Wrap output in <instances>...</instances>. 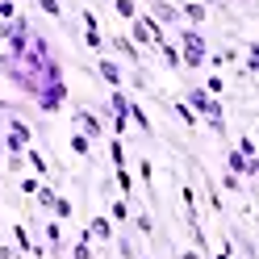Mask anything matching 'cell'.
Returning a JSON list of instances; mask_svg holds the SVG:
<instances>
[{
	"label": "cell",
	"instance_id": "1",
	"mask_svg": "<svg viewBox=\"0 0 259 259\" xmlns=\"http://www.w3.org/2000/svg\"><path fill=\"white\" fill-rule=\"evenodd\" d=\"M125 38L138 46V51H155V46H163L167 38H163V25L159 21H151L147 13H138L134 21H130V29H125Z\"/></svg>",
	"mask_w": 259,
	"mask_h": 259
},
{
	"label": "cell",
	"instance_id": "2",
	"mask_svg": "<svg viewBox=\"0 0 259 259\" xmlns=\"http://www.w3.org/2000/svg\"><path fill=\"white\" fill-rule=\"evenodd\" d=\"M180 67H205V38H201V29H180Z\"/></svg>",
	"mask_w": 259,
	"mask_h": 259
},
{
	"label": "cell",
	"instance_id": "3",
	"mask_svg": "<svg viewBox=\"0 0 259 259\" xmlns=\"http://www.w3.org/2000/svg\"><path fill=\"white\" fill-rule=\"evenodd\" d=\"M197 117H209V121H222L226 117V105L218 101V96H209L205 88H188V101H184Z\"/></svg>",
	"mask_w": 259,
	"mask_h": 259
},
{
	"label": "cell",
	"instance_id": "4",
	"mask_svg": "<svg viewBox=\"0 0 259 259\" xmlns=\"http://www.w3.org/2000/svg\"><path fill=\"white\" fill-rule=\"evenodd\" d=\"M5 147H9V155H25V147H34V125L21 121V117H9V125H5Z\"/></svg>",
	"mask_w": 259,
	"mask_h": 259
},
{
	"label": "cell",
	"instance_id": "5",
	"mask_svg": "<svg viewBox=\"0 0 259 259\" xmlns=\"http://www.w3.org/2000/svg\"><path fill=\"white\" fill-rule=\"evenodd\" d=\"M34 105H38L42 113H59L63 105H67V84H63V79H55V84H42L38 96H34Z\"/></svg>",
	"mask_w": 259,
	"mask_h": 259
},
{
	"label": "cell",
	"instance_id": "6",
	"mask_svg": "<svg viewBox=\"0 0 259 259\" xmlns=\"http://www.w3.org/2000/svg\"><path fill=\"white\" fill-rule=\"evenodd\" d=\"M96 75H101L109 88H125V67H121L117 59H109V55L96 59Z\"/></svg>",
	"mask_w": 259,
	"mask_h": 259
},
{
	"label": "cell",
	"instance_id": "7",
	"mask_svg": "<svg viewBox=\"0 0 259 259\" xmlns=\"http://www.w3.org/2000/svg\"><path fill=\"white\" fill-rule=\"evenodd\" d=\"M71 117H75V130H79V134H84L88 142H96V138L105 134V125H101V117H96L92 109H75Z\"/></svg>",
	"mask_w": 259,
	"mask_h": 259
},
{
	"label": "cell",
	"instance_id": "8",
	"mask_svg": "<svg viewBox=\"0 0 259 259\" xmlns=\"http://www.w3.org/2000/svg\"><path fill=\"white\" fill-rule=\"evenodd\" d=\"M105 46H113V51H117L121 59H125V67H142V51L134 42H130L125 34H113V38H105Z\"/></svg>",
	"mask_w": 259,
	"mask_h": 259
},
{
	"label": "cell",
	"instance_id": "9",
	"mask_svg": "<svg viewBox=\"0 0 259 259\" xmlns=\"http://www.w3.org/2000/svg\"><path fill=\"white\" fill-rule=\"evenodd\" d=\"M84 230H88V238H92V242H113L117 226H113L105 213H96V218H88V226H84Z\"/></svg>",
	"mask_w": 259,
	"mask_h": 259
},
{
	"label": "cell",
	"instance_id": "10",
	"mask_svg": "<svg viewBox=\"0 0 259 259\" xmlns=\"http://www.w3.org/2000/svg\"><path fill=\"white\" fill-rule=\"evenodd\" d=\"M151 21H159V25H180V9L171 5V0H151V13H147Z\"/></svg>",
	"mask_w": 259,
	"mask_h": 259
},
{
	"label": "cell",
	"instance_id": "11",
	"mask_svg": "<svg viewBox=\"0 0 259 259\" xmlns=\"http://www.w3.org/2000/svg\"><path fill=\"white\" fill-rule=\"evenodd\" d=\"M84 42H88V51H96V55H105V34H101V25H96V17H92V9H84Z\"/></svg>",
	"mask_w": 259,
	"mask_h": 259
},
{
	"label": "cell",
	"instance_id": "12",
	"mask_svg": "<svg viewBox=\"0 0 259 259\" xmlns=\"http://www.w3.org/2000/svg\"><path fill=\"white\" fill-rule=\"evenodd\" d=\"M42 238H46V251L51 255H63V222L59 218H51L42 226Z\"/></svg>",
	"mask_w": 259,
	"mask_h": 259
},
{
	"label": "cell",
	"instance_id": "13",
	"mask_svg": "<svg viewBox=\"0 0 259 259\" xmlns=\"http://www.w3.org/2000/svg\"><path fill=\"white\" fill-rule=\"evenodd\" d=\"M176 9H180V21H188V25H201L209 17V5H201V0H184V5H176Z\"/></svg>",
	"mask_w": 259,
	"mask_h": 259
},
{
	"label": "cell",
	"instance_id": "14",
	"mask_svg": "<svg viewBox=\"0 0 259 259\" xmlns=\"http://www.w3.org/2000/svg\"><path fill=\"white\" fill-rule=\"evenodd\" d=\"M130 125H138V130H142L147 138H155V121L147 117V113H142V105L134 101V96H130Z\"/></svg>",
	"mask_w": 259,
	"mask_h": 259
},
{
	"label": "cell",
	"instance_id": "15",
	"mask_svg": "<svg viewBox=\"0 0 259 259\" xmlns=\"http://www.w3.org/2000/svg\"><path fill=\"white\" fill-rule=\"evenodd\" d=\"M134 171H138V184L147 188V197L155 201V163H151V159H138V163H134Z\"/></svg>",
	"mask_w": 259,
	"mask_h": 259
},
{
	"label": "cell",
	"instance_id": "16",
	"mask_svg": "<svg viewBox=\"0 0 259 259\" xmlns=\"http://www.w3.org/2000/svg\"><path fill=\"white\" fill-rule=\"evenodd\" d=\"M130 213H134V209H130L125 197H113V201H109V222H113V226H130Z\"/></svg>",
	"mask_w": 259,
	"mask_h": 259
},
{
	"label": "cell",
	"instance_id": "17",
	"mask_svg": "<svg viewBox=\"0 0 259 259\" xmlns=\"http://www.w3.org/2000/svg\"><path fill=\"white\" fill-rule=\"evenodd\" d=\"M113 184H117V192H121L125 201L134 197V176H130V163H125V167H113Z\"/></svg>",
	"mask_w": 259,
	"mask_h": 259
},
{
	"label": "cell",
	"instance_id": "18",
	"mask_svg": "<svg viewBox=\"0 0 259 259\" xmlns=\"http://www.w3.org/2000/svg\"><path fill=\"white\" fill-rule=\"evenodd\" d=\"M67 147H71V155H75V159H88V163H92V142H88L84 134H79V130H71Z\"/></svg>",
	"mask_w": 259,
	"mask_h": 259
},
{
	"label": "cell",
	"instance_id": "19",
	"mask_svg": "<svg viewBox=\"0 0 259 259\" xmlns=\"http://www.w3.org/2000/svg\"><path fill=\"white\" fill-rule=\"evenodd\" d=\"M130 222H134V230L142 238H155V218L147 213V209H138V213H130Z\"/></svg>",
	"mask_w": 259,
	"mask_h": 259
},
{
	"label": "cell",
	"instance_id": "20",
	"mask_svg": "<svg viewBox=\"0 0 259 259\" xmlns=\"http://www.w3.org/2000/svg\"><path fill=\"white\" fill-rule=\"evenodd\" d=\"M46 213H51V218H59V222H71L75 205H71L67 197H59V192H55V201H51V209H46Z\"/></svg>",
	"mask_w": 259,
	"mask_h": 259
},
{
	"label": "cell",
	"instance_id": "21",
	"mask_svg": "<svg viewBox=\"0 0 259 259\" xmlns=\"http://www.w3.org/2000/svg\"><path fill=\"white\" fill-rule=\"evenodd\" d=\"M230 242H234V247H242V259H259V251H255V242H251L247 230H230Z\"/></svg>",
	"mask_w": 259,
	"mask_h": 259
},
{
	"label": "cell",
	"instance_id": "22",
	"mask_svg": "<svg viewBox=\"0 0 259 259\" xmlns=\"http://www.w3.org/2000/svg\"><path fill=\"white\" fill-rule=\"evenodd\" d=\"M171 113H176V117L184 121V130H197V125H201V117H197V113H192V109H188L184 101H171Z\"/></svg>",
	"mask_w": 259,
	"mask_h": 259
},
{
	"label": "cell",
	"instance_id": "23",
	"mask_svg": "<svg viewBox=\"0 0 259 259\" xmlns=\"http://www.w3.org/2000/svg\"><path fill=\"white\" fill-rule=\"evenodd\" d=\"M25 163L34 167L38 176H51V163H46V155H42L38 147H25Z\"/></svg>",
	"mask_w": 259,
	"mask_h": 259
},
{
	"label": "cell",
	"instance_id": "24",
	"mask_svg": "<svg viewBox=\"0 0 259 259\" xmlns=\"http://www.w3.org/2000/svg\"><path fill=\"white\" fill-rule=\"evenodd\" d=\"M13 247H17L21 255H29V247H34V238H29V226H13Z\"/></svg>",
	"mask_w": 259,
	"mask_h": 259
},
{
	"label": "cell",
	"instance_id": "25",
	"mask_svg": "<svg viewBox=\"0 0 259 259\" xmlns=\"http://www.w3.org/2000/svg\"><path fill=\"white\" fill-rule=\"evenodd\" d=\"M113 13H117L121 21H134L138 17V0H113Z\"/></svg>",
	"mask_w": 259,
	"mask_h": 259
},
{
	"label": "cell",
	"instance_id": "26",
	"mask_svg": "<svg viewBox=\"0 0 259 259\" xmlns=\"http://www.w3.org/2000/svg\"><path fill=\"white\" fill-rule=\"evenodd\" d=\"M109 163L113 167H125V142L121 138H109Z\"/></svg>",
	"mask_w": 259,
	"mask_h": 259
},
{
	"label": "cell",
	"instance_id": "27",
	"mask_svg": "<svg viewBox=\"0 0 259 259\" xmlns=\"http://www.w3.org/2000/svg\"><path fill=\"white\" fill-rule=\"evenodd\" d=\"M222 188H226V192H234V197H242V192H247L242 176H234V171H222Z\"/></svg>",
	"mask_w": 259,
	"mask_h": 259
},
{
	"label": "cell",
	"instance_id": "28",
	"mask_svg": "<svg viewBox=\"0 0 259 259\" xmlns=\"http://www.w3.org/2000/svg\"><path fill=\"white\" fill-rule=\"evenodd\" d=\"M205 201H209V209H213L218 218H226V205H222V197H218V184H209V180H205Z\"/></svg>",
	"mask_w": 259,
	"mask_h": 259
},
{
	"label": "cell",
	"instance_id": "29",
	"mask_svg": "<svg viewBox=\"0 0 259 259\" xmlns=\"http://www.w3.org/2000/svg\"><path fill=\"white\" fill-rule=\"evenodd\" d=\"M226 63H238V51H218V55H205V67H226Z\"/></svg>",
	"mask_w": 259,
	"mask_h": 259
},
{
	"label": "cell",
	"instance_id": "30",
	"mask_svg": "<svg viewBox=\"0 0 259 259\" xmlns=\"http://www.w3.org/2000/svg\"><path fill=\"white\" fill-rule=\"evenodd\" d=\"M155 55H159V59H163V63H167V67H180V51H176V46H171V42H163V46H155Z\"/></svg>",
	"mask_w": 259,
	"mask_h": 259
},
{
	"label": "cell",
	"instance_id": "31",
	"mask_svg": "<svg viewBox=\"0 0 259 259\" xmlns=\"http://www.w3.org/2000/svg\"><path fill=\"white\" fill-rule=\"evenodd\" d=\"M113 247H117L121 259H134V242H130V234H113Z\"/></svg>",
	"mask_w": 259,
	"mask_h": 259
},
{
	"label": "cell",
	"instance_id": "32",
	"mask_svg": "<svg viewBox=\"0 0 259 259\" xmlns=\"http://www.w3.org/2000/svg\"><path fill=\"white\" fill-rule=\"evenodd\" d=\"M34 5L46 13V17H55V21H63V5H59V0H34Z\"/></svg>",
	"mask_w": 259,
	"mask_h": 259
},
{
	"label": "cell",
	"instance_id": "33",
	"mask_svg": "<svg viewBox=\"0 0 259 259\" xmlns=\"http://www.w3.org/2000/svg\"><path fill=\"white\" fill-rule=\"evenodd\" d=\"M234 147H238L242 155H247V159H259V147H255V138H251V134H242V138L234 142Z\"/></svg>",
	"mask_w": 259,
	"mask_h": 259
},
{
	"label": "cell",
	"instance_id": "34",
	"mask_svg": "<svg viewBox=\"0 0 259 259\" xmlns=\"http://www.w3.org/2000/svg\"><path fill=\"white\" fill-rule=\"evenodd\" d=\"M205 92H209V96H222V92H226V79H222V75H209V79H205Z\"/></svg>",
	"mask_w": 259,
	"mask_h": 259
},
{
	"label": "cell",
	"instance_id": "35",
	"mask_svg": "<svg viewBox=\"0 0 259 259\" xmlns=\"http://www.w3.org/2000/svg\"><path fill=\"white\" fill-rule=\"evenodd\" d=\"M17 0H0V21H13V17H17Z\"/></svg>",
	"mask_w": 259,
	"mask_h": 259
},
{
	"label": "cell",
	"instance_id": "36",
	"mask_svg": "<svg viewBox=\"0 0 259 259\" xmlns=\"http://www.w3.org/2000/svg\"><path fill=\"white\" fill-rule=\"evenodd\" d=\"M71 259H96V255H92V242H84V238H79L75 247H71Z\"/></svg>",
	"mask_w": 259,
	"mask_h": 259
},
{
	"label": "cell",
	"instance_id": "37",
	"mask_svg": "<svg viewBox=\"0 0 259 259\" xmlns=\"http://www.w3.org/2000/svg\"><path fill=\"white\" fill-rule=\"evenodd\" d=\"M42 184L34 180V176H21V197H34V192H38Z\"/></svg>",
	"mask_w": 259,
	"mask_h": 259
},
{
	"label": "cell",
	"instance_id": "38",
	"mask_svg": "<svg viewBox=\"0 0 259 259\" xmlns=\"http://www.w3.org/2000/svg\"><path fill=\"white\" fill-rule=\"evenodd\" d=\"M9 171L21 176V171H25V155H9Z\"/></svg>",
	"mask_w": 259,
	"mask_h": 259
},
{
	"label": "cell",
	"instance_id": "39",
	"mask_svg": "<svg viewBox=\"0 0 259 259\" xmlns=\"http://www.w3.org/2000/svg\"><path fill=\"white\" fill-rule=\"evenodd\" d=\"M176 259H209V255H201L197 247H192V251H180V255H176Z\"/></svg>",
	"mask_w": 259,
	"mask_h": 259
},
{
	"label": "cell",
	"instance_id": "40",
	"mask_svg": "<svg viewBox=\"0 0 259 259\" xmlns=\"http://www.w3.org/2000/svg\"><path fill=\"white\" fill-rule=\"evenodd\" d=\"M0 259H17V247H5V242H0Z\"/></svg>",
	"mask_w": 259,
	"mask_h": 259
},
{
	"label": "cell",
	"instance_id": "41",
	"mask_svg": "<svg viewBox=\"0 0 259 259\" xmlns=\"http://www.w3.org/2000/svg\"><path fill=\"white\" fill-rule=\"evenodd\" d=\"M5 63H9V55H0V71H5Z\"/></svg>",
	"mask_w": 259,
	"mask_h": 259
},
{
	"label": "cell",
	"instance_id": "42",
	"mask_svg": "<svg viewBox=\"0 0 259 259\" xmlns=\"http://www.w3.org/2000/svg\"><path fill=\"white\" fill-rule=\"evenodd\" d=\"M0 84H5V75H0Z\"/></svg>",
	"mask_w": 259,
	"mask_h": 259
}]
</instances>
